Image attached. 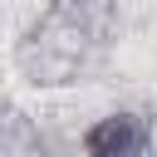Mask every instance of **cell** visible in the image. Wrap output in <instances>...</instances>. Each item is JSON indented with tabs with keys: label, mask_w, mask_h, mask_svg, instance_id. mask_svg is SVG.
I'll return each mask as SVG.
<instances>
[{
	"label": "cell",
	"mask_w": 157,
	"mask_h": 157,
	"mask_svg": "<svg viewBox=\"0 0 157 157\" xmlns=\"http://www.w3.org/2000/svg\"><path fill=\"white\" fill-rule=\"evenodd\" d=\"M103 44L88 29H78L69 15H59L54 5H44V15L15 44V69H20V78L29 88H64V83H74L88 69V59Z\"/></svg>",
	"instance_id": "1"
},
{
	"label": "cell",
	"mask_w": 157,
	"mask_h": 157,
	"mask_svg": "<svg viewBox=\"0 0 157 157\" xmlns=\"http://www.w3.org/2000/svg\"><path fill=\"white\" fill-rule=\"evenodd\" d=\"M83 152L88 157H142L152 152V118L142 108H113L83 128Z\"/></svg>",
	"instance_id": "2"
},
{
	"label": "cell",
	"mask_w": 157,
	"mask_h": 157,
	"mask_svg": "<svg viewBox=\"0 0 157 157\" xmlns=\"http://www.w3.org/2000/svg\"><path fill=\"white\" fill-rule=\"evenodd\" d=\"M59 15H69L78 29H88L98 44H108L113 34V20H118V0H49Z\"/></svg>",
	"instance_id": "3"
},
{
	"label": "cell",
	"mask_w": 157,
	"mask_h": 157,
	"mask_svg": "<svg viewBox=\"0 0 157 157\" xmlns=\"http://www.w3.org/2000/svg\"><path fill=\"white\" fill-rule=\"evenodd\" d=\"M39 147H44L39 142V128H29V118L10 108V118L0 123V152L5 157H34Z\"/></svg>",
	"instance_id": "4"
}]
</instances>
